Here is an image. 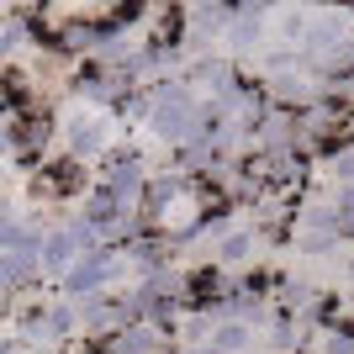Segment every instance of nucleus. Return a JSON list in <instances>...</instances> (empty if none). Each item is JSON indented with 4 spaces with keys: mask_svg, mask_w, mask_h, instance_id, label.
Masks as SVG:
<instances>
[{
    "mask_svg": "<svg viewBox=\"0 0 354 354\" xmlns=\"http://www.w3.org/2000/svg\"><path fill=\"white\" fill-rule=\"evenodd\" d=\"M148 159L138 153V148H127V153H111L106 159V169H101V185L117 201H127V207H143V191H148Z\"/></svg>",
    "mask_w": 354,
    "mask_h": 354,
    "instance_id": "nucleus-3",
    "label": "nucleus"
},
{
    "mask_svg": "<svg viewBox=\"0 0 354 354\" xmlns=\"http://www.w3.org/2000/svg\"><path fill=\"white\" fill-rule=\"evenodd\" d=\"M265 21H270L265 6H238V11H233V27H227L222 43L233 48V53H265Z\"/></svg>",
    "mask_w": 354,
    "mask_h": 354,
    "instance_id": "nucleus-7",
    "label": "nucleus"
},
{
    "mask_svg": "<svg viewBox=\"0 0 354 354\" xmlns=\"http://www.w3.org/2000/svg\"><path fill=\"white\" fill-rule=\"evenodd\" d=\"M185 185H191V180L180 175V169H169V175H153L148 180V191H143V217L153 222V227H159V233H169V207H175L180 201V191H185Z\"/></svg>",
    "mask_w": 354,
    "mask_h": 354,
    "instance_id": "nucleus-5",
    "label": "nucleus"
},
{
    "mask_svg": "<svg viewBox=\"0 0 354 354\" xmlns=\"http://www.w3.org/2000/svg\"><path fill=\"white\" fill-rule=\"evenodd\" d=\"M48 328H53V339H80V301L69 296L48 301Z\"/></svg>",
    "mask_w": 354,
    "mask_h": 354,
    "instance_id": "nucleus-10",
    "label": "nucleus"
},
{
    "mask_svg": "<svg viewBox=\"0 0 354 354\" xmlns=\"http://www.w3.org/2000/svg\"><path fill=\"white\" fill-rule=\"evenodd\" d=\"M64 148H69L74 159H111L106 148H111V122L106 111H69L64 117Z\"/></svg>",
    "mask_w": 354,
    "mask_h": 354,
    "instance_id": "nucleus-2",
    "label": "nucleus"
},
{
    "mask_svg": "<svg viewBox=\"0 0 354 354\" xmlns=\"http://www.w3.org/2000/svg\"><path fill=\"white\" fill-rule=\"evenodd\" d=\"M185 80H191V85H207V90H212V101H217V95H227V90L238 85V69H233V59H217V53H207V59H191Z\"/></svg>",
    "mask_w": 354,
    "mask_h": 354,
    "instance_id": "nucleus-8",
    "label": "nucleus"
},
{
    "mask_svg": "<svg viewBox=\"0 0 354 354\" xmlns=\"http://www.w3.org/2000/svg\"><path fill=\"white\" fill-rule=\"evenodd\" d=\"M291 238H296V249L312 254V259H328V254H339V243H344L339 233H291Z\"/></svg>",
    "mask_w": 354,
    "mask_h": 354,
    "instance_id": "nucleus-12",
    "label": "nucleus"
},
{
    "mask_svg": "<svg viewBox=\"0 0 354 354\" xmlns=\"http://www.w3.org/2000/svg\"><path fill=\"white\" fill-rule=\"evenodd\" d=\"M254 243H259V233H254V227H233V233L212 249V265H217V270H243V265L254 259Z\"/></svg>",
    "mask_w": 354,
    "mask_h": 354,
    "instance_id": "nucleus-9",
    "label": "nucleus"
},
{
    "mask_svg": "<svg viewBox=\"0 0 354 354\" xmlns=\"http://www.w3.org/2000/svg\"><path fill=\"white\" fill-rule=\"evenodd\" d=\"M122 281V249H90L80 265L64 275V296L69 301H85V296H101Z\"/></svg>",
    "mask_w": 354,
    "mask_h": 354,
    "instance_id": "nucleus-1",
    "label": "nucleus"
},
{
    "mask_svg": "<svg viewBox=\"0 0 354 354\" xmlns=\"http://www.w3.org/2000/svg\"><path fill=\"white\" fill-rule=\"evenodd\" d=\"M80 259H85V243H80V233H74L69 222H64V227H48V238H43V275L64 281Z\"/></svg>",
    "mask_w": 354,
    "mask_h": 354,
    "instance_id": "nucleus-6",
    "label": "nucleus"
},
{
    "mask_svg": "<svg viewBox=\"0 0 354 354\" xmlns=\"http://www.w3.org/2000/svg\"><path fill=\"white\" fill-rule=\"evenodd\" d=\"M185 354H222V349H217V344H191Z\"/></svg>",
    "mask_w": 354,
    "mask_h": 354,
    "instance_id": "nucleus-13",
    "label": "nucleus"
},
{
    "mask_svg": "<svg viewBox=\"0 0 354 354\" xmlns=\"http://www.w3.org/2000/svg\"><path fill=\"white\" fill-rule=\"evenodd\" d=\"M254 339H259V333H254L249 323H222L217 333H212V344H217L222 354H249V349H254Z\"/></svg>",
    "mask_w": 354,
    "mask_h": 354,
    "instance_id": "nucleus-11",
    "label": "nucleus"
},
{
    "mask_svg": "<svg viewBox=\"0 0 354 354\" xmlns=\"http://www.w3.org/2000/svg\"><path fill=\"white\" fill-rule=\"evenodd\" d=\"M0 286H6V296H27L32 286H43V249H6L0 254Z\"/></svg>",
    "mask_w": 354,
    "mask_h": 354,
    "instance_id": "nucleus-4",
    "label": "nucleus"
}]
</instances>
